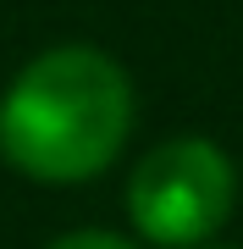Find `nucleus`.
I'll return each mask as SVG.
<instances>
[{
  "label": "nucleus",
  "mask_w": 243,
  "mask_h": 249,
  "mask_svg": "<svg viewBox=\"0 0 243 249\" xmlns=\"http://www.w3.org/2000/svg\"><path fill=\"white\" fill-rule=\"evenodd\" d=\"M50 249H133V244H127V238H116V232H66V238H55Z\"/></svg>",
  "instance_id": "nucleus-3"
},
{
  "label": "nucleus",
  "mask_w": 243,
  "mask_h": 249,
  "mask_svg": "<svg viewBox=\"0 0 243 249\" xmlns=\"http://www.w3.org/2000/svg\"><path fill=\"white\" fill-rule=\"evenodd\" d=\"M133 127V83L105 50L55 45L33 55L0 100V150L39 183L105 172Z\"/></svg>",
  "instance_id": "nucleus-1"
},
{
  "label": "nucleus",
  "mask_w": 243,
  "mask_h": 249,
  "mask_svg": "<svg viewBox=\"0 0 243 249\" xmlns=\"http://www.w3.org/2000/svg\"><path fill=\"white\" fill-rule=\"evenodd\" d=\"M238 199V172L227 150L210 139H166L133 166L127 183V216L149 244L188 249L205 244Z\"/></svg>",
  "instance_id": "nucleus-2"
}]
</instances>
